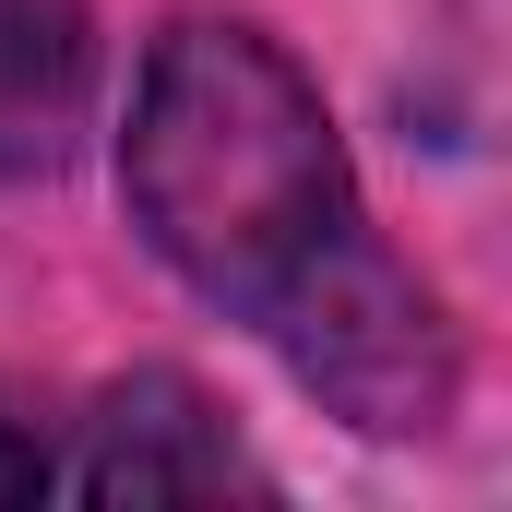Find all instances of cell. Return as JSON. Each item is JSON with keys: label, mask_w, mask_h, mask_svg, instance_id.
I'll list each match as a JSON object with an SVG mask.
<instances>
[{"label": "cell", "mask_w": 512, "mask_h": 512, "mask_svg": "<svg viewBox=\"0 0 512 512\" xmlns=\"http://www.w3.org/2000/svg\"><path fill=\"white\" fill-rule=\"evenodd\" d=\"M120 203L143 251L251 334H274L370 239L322 84L298 72L286 36H262L239 12H179L143 48L120 120Z\"/></svg>", "instance_id": "obj_1"}, {"label": "cell", "mask_w": 512, "mask_h": 512, "mask_svg": "<svg viewBox=\"0 0 512 512\" xmlns=\"http://www.w3.org/2000/svg\"><path fill=\"white\" fill-rule=\"evenodd\" d=\"M262 346L286 358V382L310 393V405H334V417L370 429V441H429V429L453 417V393H465L453 310H441V286L393 251L382 227L334 262Z\"/></svg>", "instance_id": "obj_2"}, {"label": "cell", "mask_w": 512, "mask_h": 512, "mask_svg": "<svg viewBox=\"0 0 512 512\" xmlns=\"http://www.w3.org/2000/svg\"><path fill=\"white\" fill-rule=\"evenodd\" d=\"M60 489L120 512V501H227V489H274V477L239 453V429L215 417V393L191 370H131V382L96 393Z\"/></svg>", "instance_id": "obj_3"}, {"label": "cell", "mask_w": 512, "mask_h": 512, "mask_svg": "<svg viewBox=\"0 0 512 512\" xmlns=\"http://www.w3.org/2000/svg\"><path fill=\"white\" fill-rule=\"evenodd\" d=\"M96 108V12L0 0V179H48Z\"/></svg>", "instance_id": "obj_4"}, {"label": "cell", "mask_w": 512, "mask_h": 512, "mask_svg": "<svg viewBox=\"0 0 512 512\" xmlns=\"http://www.w3.org/2000/svg\"><path fill=\"white\" fill-rule=\"evenodd\" d=\"M48 489H60V453H48V441L0 405V512H36Z\"/></svg>", "instance_id": "obj_5"}]
</instances>
